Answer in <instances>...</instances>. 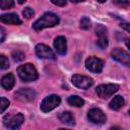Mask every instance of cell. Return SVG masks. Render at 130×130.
Instances as JSON below:
<instances>
[{"label":"cell","instance_id":"obj_32","mask_svg":"<svg viewBox=\"0 0 130 130\" xmlns=\"http://www.w3.org/2000/svg\"><path fill=\"white\" fill-rule=\"evenodd\" d=\"M17 1H18V3H19V4H22V3H24L26 0H17Z\"/></svg>","mask_w":130,"mask_h":130},{"label":"cell","instance_id":"obj_23","mask_svg":"<svg viewBox=\"0 0 130 130\" xmlns=\"http://www.w3.org/2000/svg\"><path fill=\"white\" fill-rule=\"evenodd\" d=\"M0 67H1V69H6L9 67L8 59L4 55H0Z\"/></svg>","mask_w":130,"mask_h":130},{"label":"cell","instance_id":"obj_13","mask_svg":"<svg viewBox=\"0 0 130 130\" xmlns=\"http://www.w3.org/2000/svg\"><path fill=\"white\" fill-rule=\"evenodd\" d=\"M54 48L56 49L57 53L60 55H65L67 51V43L66 39L62 36H59L54 41Z\"/></svg>","mask_w":130,"mask_h":130},{"label":"cell","instance_id":"obj_25","mask_svg":"<svg viewBox=\"0 0 130 130\" xmlns=\"http://www.w3.org/2000/svg\"><path fill=\"white\" fill-rule=\"evenodd\" d=\"M0 101H1V105H0V112H1V113H3V112L8 108V106H9V101H8L7 99H5V98H1V99H0Z\"/></svg>","mask_w":130,"mask_h":130},{"label":"cell","instance_id":"obj_8","mask_svg":"<svg viewBox=\"0 0 130 130\" xmlns=\"http://www.w3.org/2000/svg\"><path fill=\"white\" fill-rule=\"evenodd\" d=\"M111 56L114 60L120 62L121 64H123L127 67H130V55L126 51H124L120 48H115L111 52Z\"/></svg>","mask_w":130,"mask_h":130},{"label":"cell","instance_id":"obj_19","mask_svg":"<svg viewBox=\"0 0 130 130\" xmlns=\"http://www.w3.org/2000/svg\"><path fill=\"white\" fill-rule=\"evenodd\" d=\"M14 6L13 0H0V7L2 10L12 8Z\"/></svg>","mask_w":130,"mask_h":130},{"label":"cell","instance_id":"obj_22","mask_svg":"<svg viewBox=\"0 0 130 130\" xmlns=\"http://www.w3.org/2000/svg\"><path fill=\"white\" fill-rule=\"evenodd\" d=\"M95 34L100 37H107V28L104 25H99L95 28Z\"/></svg>","mask_w":130,"mask_h":130},{"label":"cell","instance_id":"obj_15","mask_svg":"<svg viewBox=\"0 0 130 130\" xmlns=\"http://www.w3.org/2000/svg\"><path fill=\"white\" fill-rule=\"evenodd\" d=\"M58 118H59L61 123L66 124L68 126H73L75 124L74 117L72 116V114L70 112H62L58 115Z\"/></svg>","mask_w":130,"mask_h":130},{"label":"cell","instance_id":"obj_10","mask_svg":"<svg viewBox=\"0 0 130 130\" xmlns=\"http://www.w3.org/2000/svg\"><path fill=\"white\" fill-rule=\"evenodd\" d=\"M87 118L89 119V121H91L94 124H103L107 120L106 115L104 114V112L102 110H100V109H96V108L90 109L88 111Z\"/></svg>","mask_w":130,"mask_h":130},{"label":"cell","instance_id":"obj_3","mask_svg":"<svg viewBox=\"0 0 130 130\" xmlns=\"http://www.w3.org/2000/svg\"><path fill=\"white\" fill-rule=\"evenodd\" d=\"M23 116L20 113L13 115H6L3 118V124L9 129H18L23 123Z\"/></svg>","mask_w":130,"mask_h":130},{"label":"cell","instance_id":"obj_2","mask_svg":"<svg viewBox=\"0 0 130 130\" xmlns=\"http://www.w3.org/2000/svg\"><path fill=\"white\" fill-rule=\"evenodd\" d=\"M17 74L19 78L24 82L35 81L38 79V72L35 66L30 63H26L24 65H20L17 68Z\"/></svg>","mask_w":130,"mask_h":130},{"label":"cell","instance_id":"obj_20","mask_svg":"<svg viewBox=\"0 0 130 130\" xmlns=\"http://www.w3.org/2000/svg\"><path fill=\"white\" fill-rule=\"evenodd\" d=\"M24 58H25V56H24V54L22 52H20V51H14V52H12V59H13V61L20 62Z\"/></svg>","mask_w":130,"mask_h":130},{"label":"cell","instance_id":"obj_5","mask_svg":"<svg viewBox=\"0 0 130 130\" xmlns=\"http://www.w3.org/2000/svg\"><path fill=\"white\" fill-rule=\"evenodd\" d=\"M61 103V99L60 96L56 95V94H51L49 96H46L43 102L41 103V110L45 113L52 111L53 109L57 108Z\"/></svg>","mask_w":130,"mask_h":130},{"label":"cell","instance_id":"obj_17","mask_svg":"<svg viewBox=\"0 0 130 130\" xmlns=\"http://www.w3.org/2000/svg\"><path fill=\"white\" fill-rule=\"evenodd\" d=\"M67 102H68V104L70 106L77 107V108L82 107L84 105V101L80 96H78V95H71V96H69L68 100H67Z\"/></svg>","mask_w":130,"mask_h":130},{"label":"cell","instance_id":"obj_30","mask_svg":"<svg viewBox=\"0 0 130 130\" xmlns=\"http://www.w3.org/2000/svg\"><path fill=\"white\" fill-rule=\"evenodd\" d=\"M125 44H126V46H127V48H128V49L130 50V40H128V39H127V40L125 41Z\"/></svg>","mask_w":130,"mask_h":130},{"label":"cell","instance_id":"obj_9","mask_svg":"<svg viewBox=\"0 0 130 130\" xmlns=\"http://www.w3.org/2000/svg\"><path fill=\"white\" fill-rule=\"evenodd\" d=\"M36 54L39 58H42V59L55 60V58H56L54 52L48 46H46L44 44H39L36 46Z\"/></svg>","mask_w":130,"mask_h":130},{"label":"cell","instance_id":"obj_14","mask_svg":"<svg viewBox=\"0 0 130 130\" xmlns=\"http://www.w3.org/2000/svg\"><path fill=\"white\" fill-rule=\"evenodd\" d=\"M14 83H15V79L12 73L5 74L1 79V86L6 90H10L13 87Z\"/></svg>","mask_w":130,"mask_h":130},{"label":"cell","instance_id":"obj_1","mask_svg":"<svg viewBox=\"0 0 130 130\" xmlns=\"http://www.w3.org/2000/svg\"><path fill=\"white\" fill-rule=\"evenodd\" d=\"M60 19L59 16L53 12H46L43 14L38 20H36L32 24L34 29L36 30H42L46 27H53L59 23Z\"/></svg>","mask_w":130,"mask_h":130},{"label":"cell","instance_id":"obj_27","mask_svg":"<svg viewBox=\"0 0 130 130\" xmlns=\"http://www.w3.org/2000/svg\"><path fill=\"white\" fill-rule=\"evenodd\" d=\"M51 2L57 6H64L67 3V0H51Z\"/></svg>","mask_w":130,"mask_h":130},{"label":"cell","instance_id":"obj_6","mask_svg":"<svg viewBox=\"0 0 130 130\" xmlns=\"http://www.w3.org/2000/svg\"><path fill=\"white\" fill-rule=\"evenodd\" d=\"M71 80H72L73 85H75L76 87L81 88V89H87L93 83L92 78H90L88 76H85V75H81V74H75V75H73Z\"/></svg>","mask_w":130,"mask_h":130},{"label":"cell","instance_id":"obj_24","mask_svg":"<svg viewBox=\"0 0 130 130\" xmlns=\"http://www.w3.org/2000/svg\"><path fill=\"white\" fill-rule=\"evenodd\" d=\"M35 14V11L30 8V7H25L23 10H22V15L25 17V18H30L32 15Z\"/></svg>","mask_w":130,"mask_h":130},{"label":"cell","instance_id":"obj_28","mask_svg":"<svg viewBox=\"0 0 130 130\" xmlns=\"http://www.w3.org/2000/svg\"><path fill=\"white\" fill-rule=\"evenodd\" d=\"M120 26L122 28H124L125 30H127L128 32H130V23H127V22H122L120 24Z\"/></svg>","mask_w":130,"mask_h":130},{"label":"cell","instance_id":"obj_26","mask_svg":"<svg viewBox=\"0 0 130 130\" xmlns=\"http://www.w3.org/2000/svg\"><path fill=\"white\" fill-rule=\"evenodd\" d=\"M113 2H114L116 5H118V6H120V7H123V8L129 6V1H128V0H113Z\"/></svg>","mask_w":130,"mask_h":130},{"label":"cell","instance_id":"obj_34","mask_svg":"<svg viewBox=\"0 0 130 130\" xmlns=\"http://www.w3.org/2000/svg\"><path fill=\"white\" fill-rule=\"evenodd\" d=\"M129 114H130V110H129Z\"/></svg>","mask_w":130,"mask_h":130},{"label":"cell","instance_id":"obj_12","mask_svg":"<svg viewBox=\"0 0 130 130\" xmlns=\"http://www.w3.org/2000/svg\"><path fill=\"white\" fill-rule=\"evenodd\" d=\"M0 20L3 23L6 24H11V25H18L21 23L20 18L16 13H7V14H2L0 16Z\"/></svg>","mask_w":130,"mask_h":130},{"label":"cell","instance_id":"obj_11","mask_svg":"<svg viewBox=\"0 0 130 130\" xmlns=\"http://www.w3.org/2000/svg\"><path fill=\"white\" fill-rule=\"evenodd\" d=\"M15 96L21 102H30L36 98V91L30 88H20L15 92Z\"/></svg>","mask_w":130,"mask_h":130},{"label":"cell","instance_id":"obj_33","mask_svg":"<svg viewBox=\"0 0 130 130\" xmlns=\"http://www.w3.org/2000/svg\"><path fill=\"white\" fill-rule=\"evenodd\" d=\"M98 2H100V3H104V2H106L107 0H96Z\"/></svg>","mask_w":130,"mask_h":130},{"label":"cell","instance_id":"obj_31","mask_svg":"<svg viewBox=\"0 0 130 130\" xmlns=\"http://www.w3.org/2000/svg\"><path fill=\"white\" fill-rule=\"evenodd\" d=\"M73 3H78V2H82V1H84V0H71Z\"/></svg>","mask_w":130,"mask_h":130},{"label":"cell","instance_id":"obj_16","mask_svg":"<svg viewBox=\"0 0 130 130\" xmlns=\"http://www.w3.org/2000/svg\"><path fill=\"white\" fill-rule=\"evenodd\" d=\"M125 104V101L124 99L121 96V95H116L114 96V99L110 102L109 104V108L112 109V110H119L121 109Z\"/></svg>","mask_w":130,"mask_h":130},{"label":"cell","instance_id":"obj_18","mask_svg":"<svg viewBox=\"0 0 130 130\" xmlns=\"http://www.w3.org/2000/svg\"><path fill=\"white\" fill-rule=\"evenodd\" d=\"M95 44H96V46H98L100 49H102V50L106 49V48L108 47V45H109L107 37H100V39L96 41Z\"/></svg>","mask_w":130,"mask_h":130},{"label":"cell","instance_id":"obj_7","mask_svg":"<svg viewBox=\"0 0 130 130\" xmlns=\"http://www.w3.org/2000/svg\"><path fill=\"white\" fill-rule=\"evenodd\" d=\"M85 67L92 73H101L104 67V62L100 58L91 56L85 60Z\"/></svg>","mask_w":130,"mask_h":130},{"label":"cell","instance_id":"obj_21","mask_svg":"<svg viewBox=\"0 0 130 130\" xmlns=\"http://www.w3.org/2000/svg\"><path fill=\"white\" fill-rule=\"evenodd\" d=\"M80 27L82 29H88L90 27V20L88 17L86 16H83L81 19H80Z\"/></svg>","mask_w":130,"mask_h":130},{"label":"cell","instance_id":"obj_4","mask_svg":"<svg viewBox=\"0 0 130 130\" xmlns=\"http://www.w3.org/2000/svg\"><path fill=\"white\" fill-rule=\"evenodd\" d=\"M119 85L114 83H108V84H101L95 88V91L98 95L102 99H108L112 96L116 91H118Z\"/></svg>","mask_w":130,"mask_h":130},{"label":"cell","instance_id":"obj_29","mask_svg":"<svg viewBox=\"0 0 130 130\" xmlns=\"http://www.w3.org/2000/svg\"><path fill=\"white\" fill-rule=\"evenodd\" d=\"M0 30H1V41L0 42H3L4 41V37H5V29L3 26L0 27Z\"/></svg>","mask_w":130,"mask_h":130}]
</instances>
